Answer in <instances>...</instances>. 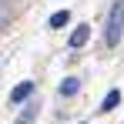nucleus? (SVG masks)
I'll return each mask as SVG.
<instances>
[{
  "label": "nucleus",
  "instance_id": "obj_1",
  "mask_svg": "<svg viewBox=\"0 0 124 124\" xmlns=\"http://www.w3.org/2000/svg\"><path fill=\"white\" fill-rule=\"evenodd\" d=\"M124 37V0H117L114 7H111V14H107V27H104V40L107 47H117Z\"/></svg>",
  "mask_w": 124,
  "mask_h": 124
},
{
  "label": "nucleus",
  "instance_id": "obj_2",
  "mask_svg": "<svg viewBox=\"0 0 124 124\" xmlns=\"http://www.w3.org/2000/svg\"><path fill=\"white\" fill-rule=\"evenodd\" d=\"M34 94V81H23V84H17L14 91H10V104H23L27 97Z\"/></svg>",
  "mask_w": 124,
  "mask_h": 124
},
{
  "label": "nucleus",
  "instance_id": "obj_3",
  "mask_svg": "<svg viewBox=\"0 0 124 124\" xmlns=\"http://www.w3.org/2000/svg\"><path fill=\"white\" fill-rule=\"evenodd\" d=\"M87 37H91V27H87V23H81V27L70 34V47H74V50H77V47H84V44H87Z\"/></svg>",
  "mask_w": 124,
  "mask_h": 124
},
{
  "label": "nucleus",
  "instance_id": "obj_4",
  "mask_svg": "<svg viewBox=\"0 0 124 124\" xmlns=\"http://www.w3.org/2000/svg\"><path fill=\"white\" fill-rule=\"evenodd\" d=\"M77 91H81V81H77V77H67V81L61 84V94H64V97H74Z\"/></svg>",
  "mask_w": 124,
  "mask_h": 124
},
{
  "label": "nucleus",
  "instance_id": "obj_5",
  "mask_svg": "<svg viewBox=\"0 0 124 124\" xmlns=\"http://www.w3.org/2000/svg\"><path fill=\"white\" fill-rule=\"evenodd\" d=\"M121 104V91H107V97L101 101V111H114Z\"/></svg>",
  "mask_w": 124,
  "mask_h": 124
},
{
  "label": "nucleus",
  "instance_id": "obj_6",
  "mask_svg": "<svg viewBox=\"0 0 124 124\" xmlns=\"http://www.w3.org/2000/svg\"><path fill=\"white\" fill-rule=\"evenodd\" d=\"M34 117H37V104H30V107H27V111H23L14 124H34Z\"/></svg>",
  "mask_w": 124,
  "mask_h": 124
},
{
  "label": "nucleus",
  "instance_id": "obj_7",
  "mask_svg": "<svg viewBox=\"0 0 124 124\" xmlns=\"http://www.w3.org/2000/svg\"><path fill=\"white\" fill-rule=\"evenodd\" d=\"M67 20H70V10H57V14L50 17V27L57 30V27H64V23H67Z\"/></svg>",
  "mask_w": 124,
  "mask_h": 124
},
{
  "label": "nucleus",
  "instance_id": "obj_8",
  "mask_svg": "<svg viewBox=\"0 0 124 124\" xmlns=\"http://www.w3.org/2000/svg\"><path fill=\"white\" fill-rule=\"evenodd\" d=\"M7 20H10V10H7V7L0 3V23H7Z\"/></svg>",
  "mask_w": 124,
  "mask_h": 124
}]
</instances>
